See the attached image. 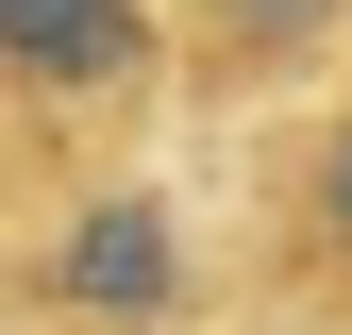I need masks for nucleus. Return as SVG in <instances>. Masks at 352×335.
<instances>
[{"label": "nucleus", "mask_w": 352, "mask_h": 335, "mask_svg": "<svg viewBox=\"0 0 352 335\" xmlns=\"http://www.w3.org/2000/svg\"><path fill=\"white\" fill-rule=\"evenodd\" d=\"M0 67L51 101H118L151 84V0H0Z\"/></svg>", "instance_id": "1"}, {"label": "nucleus", "mask_w": 352, "mask_h": 335, "mask_svg": "<svg viewBox=\"0 0 352 335\" xmlns=\"http://www.w3.org/2000/svg\"><path fill=\"white\" fill-rule=\"evenodd\" d=\"M336 17H352V0H201V34H218V51H319Z\"/></svg>", "instance_id": "3"}, {"label": "nucleus", "mask_w": 352, "mask_h": 335, "mask_svg": "<svg viewBox=\"0 0 352 335\" xmlns=\"http://www.w3.org/2000/svg\"><path fill=\"white\" fill-rule=\"evenodd\" d=\"M302 218H319V251H336V268H352V117H336V135H319V185H302Z\"/></svg>", "instance_id": "4"}, {"label": "nucleus", "mask_w": 352, "mask_h": 335, "mask_svg": "<svg viewBox=\"0 0 352 335\" xmlns=\"http://www.w3.org/2000/svg\"><path fill=\"white\" fill-rule=\"evenodd\" d=\"M51 302H67V319H168V302H185L168 201H84L67 251H51Z\"/></svg>", "instance_id": "2"}]
</instances>
